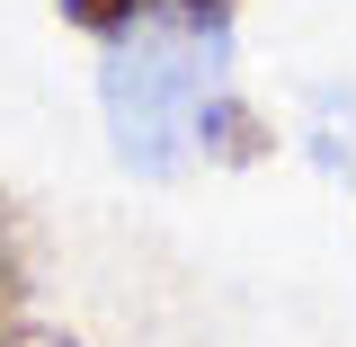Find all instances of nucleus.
Listing matches in <instances>:
<instances>
[{
    "mask_svg": "<svg viewBox=\"0 0 356 347\" xmlns=\"http://www.w3.org/2000/svg\"><path fill=\"white\" fill-rule=\"evenodd\" d=\"M222 98H232V27L178 9H152L98 63V116L134 178H178L187 161H205V125Z\"/></svg>",
    "mask_w": 356,
    "mask_h": 347,
    "instance_id": "nucleus-1",
    "label": "nucleus"
},
{
    "mask_svg": "<svg viewBox=\"0 0 356 347\" xmlns=\"http://www.w3.org/2000/svg\"><path fill=\"white\" fill-rule=\"evenodd\" d=\"M27 285H36V267H27V223L0 196V339L27 330Z\"/></svg>",
    "mask_w": 356,
    "mask_h": 347,
    "instance_id": "nucleus-2",
    "label": "nucleus"
},
{
    "mask_svg": "<svg viewBox=\"0 0 356 347\" xmlns=\"http://www.w3.org/2000/svg\"><path fill=\"white\" fill-rule=\"evenodd\" d=\"M63 9V27H81L89 45H116V36H134L143 18H152V0H54Z\"/></svg>",
    "mask_w": 356,
    "mask_h": 347,
    "instance_id": "nucleus-3",
    "label": "nucleus"
},
{
    "mask_svg": "<svg viewBox=\"0 0 356 347\" xmlns=\"http://www.w3.org/2000/svg\"><path fill=\"white\" fill-rule=\"evenodd\" d=\"M0 347H81V339H72V330H9Z\"/></svg>",
    "mask_w": 356,
    "mask_h": 347,
    "instance_id": "nucleus-4",
    "label": "nucleus"
}]
</instances>
